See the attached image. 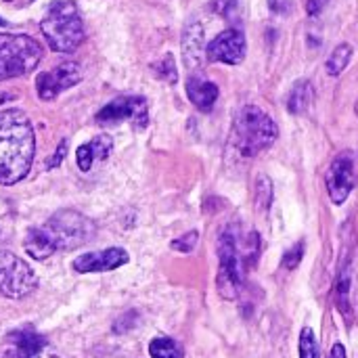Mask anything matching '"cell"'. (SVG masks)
<instances>
[{
	"label": "cell",
	"mask_w": 358,
	"mask_h": 358,
	"mask_svg": "<svg viewBox=\"0 0 358 358\" xmlns=\"http://www.w3.org/2000/svg\"><path fill=\"white\" fill-rule=\"evenodd\" d=\"M36 134L21 109L0 111V185L23 180L34 164Z\"/></svg>",
	"instance_id": "obj_1"
},
{
	"label": "cell",
	"mask_w": 358,
	"mask_h": 358,
	"mask_svg": "<svg viewBox=\"0 0 358 358\" xmlns=\"http://www.w3.org/2000/svg\"><path fill=\"white\" fill-rule=\"evenodd\" d=\"M40 29L55 52H73L84 40V23L71 0H55L46 8Z\"/></svg>",
	"instance_id": "obj_2"
},
{
	"label": "cell",
	"mask_w": 358,
	"mask_h": 358,
	"mask_svg": "<svg viewBox=\"0 0 358 358\" xmlns=\"http://www.w3.org/2000/svg\"><path fill=\"white\" fill-rule=\"evenodd\" d=\"M277 138V124L262 109L248 105L235 115L233 143L241 155H256Z\"/></svg>",
	"instance_id": "obj_3"
},
{
	"label": "cell",
	"mask_w": 358,
	"mask_h": 358,
	"mask_svg": "<svg viewBox=\"0 0 358 358\" xmlns=\"http://www.w3.org/2000/svg\"><path fill=\"white\" fill-rule=\"evenodd\" d=\"M42 46L25 34H0V82L21 78L38 67Z\"/></svg>",
	"instance_id": "obj_4"
},
{
	"label": "cell",
	"mask_w": 358,
	"mask_h": 358,
	"mask_svg": "<svg viewBox=\"0 0 358 358\" xmlns=\"http://www.w3.org/2000/svg\"><path fill=\"white\" fill-rule=\"evenodd\" d=\"M44 229L55 241L57 250H76L88 243L94 235V224L90 222V218L82 216L76 210H59L50 216Z\"/></svg>",
	"instance_id": "obj_5"
},
{
	"label": "cell",
	"mask_w": 358,
	"mask_h": 358,
	"mask_svg": "<svg viewBox=\"0 0 358 358\" xmlns=\"http://www.w3.org/2000/svg\"><path fill=\"white\" fill-rule=\"evenodd\" d=\"M38 285V277L31 266L13 252H0V296L19 300L31 294Z\"/></svg>",
	"instance_id": "obj_6"
},
{
	"label": "cell",
	"mask_w": 358,
	"mask_h": 358,
	"mask_svg": "<svg viewBox=\"0 0 358 358\" xmlns=\"http://www.w3.org/2000/svg\"><path fill=\"white\" fill-rule=\"evenodd\" d=\"M80 80H82L80 65L73 61H65V63L57 65L55 69L40 73L36 78V90L42 101H52V99H57V94L76 86Z\"/></svg>",
	"instance_id": "obj_7"
},
{
	"label": "cell",
	"mask_w": 358,
	"mask_h": 358,
	"mask_svg": "<svg viewBox=\"0 0 358 358\" xmlns=\"http://www.w3.org/2000/svg\"><path fill=\"white\" fill-rule=\"evenodd\" d=\"M124 120H132L136 128H145L149 122L147 101L143 96H120L96 113L99 124H117Z\"/></svg>",
	"instance_id": "obj_8"
},
{
	"label": "cell",
	"mask_w": 358,
	"mask_h": 358,
	"mask_svg": "<svg viewBox=\"0 0 358 358\" xmlns=\"http://www.w3.org/2000/svg\"><path fill=\"white\" fill-rule=\"evenodd\" d=\"M218 254H220V275H218L220 294L224 298H235L237 289L241 285V268H239L235 241H233V237L229 233L220 237Z\"/></svg>",
	"instance_id": "obj_9"
},
{
	"label": "cell",
	"mask_w": 358,
	"mask_h": 358,
	"mask_svg": "<svg viewBox=\"0 0 358 358\" xmlns=\"http://www.w3.org/2000/svg\"><path fill=\"white\" fill-rule=\"evenodd\" d=\"M245 57V36L239 29H227L218 34L206 48V59L214 63L237 65Z\"/></svg>",
	"instance_id": "obj_10"
},
{
	"label": "cell",
	"mask_w": 358,
	"mask_h": 358,
	"mask_svg": "<svg viewBox=\"0 0 358 358\" xmlns=\"http://www.w3.org/2000/svg\"><path fill=\"white\" fill-rule=\"evenodd\" d=\"M128 252L122 248H109L103 252H90V254H82L73 260V271L78 273H107V271H115L120 266H124L128 262Z\"/></svg>",
	"instance_id": "obj_11"
},
{
	"label": "cell",
	"mask_w": 358,
	"mask_h": 358,
	"mask_svg": "<svg viewBox=\"0 0 358 358\" xmlns=\"http://www.w3.org/2000/svg\"><path fill=\"white\" fill-rule=\"evenodd\" d=\"M355 187V170L350 157H338L327 172V191L334 203H344Z\"/></svg>",
	"instance_id": "obj_12"
},
{
	"label": "cell",
	"mask_w": 358,
	"mask_h": 358,
	"mask_svg": "<svg viewBox=\"0 0 358 358\" xmlns=\"http://www.w3.org/2000/svg\"><path fill=\"white\" fill-rule=\"evenodd\" d=\"M15 358H44L48 352V342L34 329H19L10 336Z\"/></svg>",
	"instance_id": "obj_13"
},
{
	"label": "cell",
	"mask_w": 358,
	"mask_h": 358,
	"mask_svg": "<svg viewBox=\"0 0 358 358\" xmlns=\"http://www.w3.org/2000/svg\"><path fill=\"white\" fill-rule=\"evenodd\" d=\"M206 42H203V27L199 23H191L187 25L185 34H182V57H185V65L189 69H197L203 59H206Z\"/></svg>",
	"instance_id": "obj_14"
},
{
	"label": "cell",
	"mask_w": 358,
	"mask_h": 358,
	"mask_svg": "<svg viewBox=\"0 0 358 358\" xmlns=\"http://www.w3.org/2000/svg\"><path fill=\"white\" fill-rule=\"evenodd\" d=\"M111 149H113V141H111L109 134H99V136H94L88 145L78 147V153H76L78 168H80L82 172H88L96 159H99V162L107 159V155L111 153Z\"/></svg>",
	"instance_id": "obj_15"
},
{
	"label": "cell",
	"mask_w": 358,
	"mask_h": 358,
	"mask_svg": "<svg viewBox=\"0 0 358 358\" xmlns=\"http://www.w3.org/2000/svg\"><path fill=\"white\" fill-rule=\"evenodd\" d=\"M187 94H189L191 103H193L197 109L210 111V109L214 107L216 99H218V88H216L214 82H208V80H203V78H199V76H193V78H189V82H187Z\"/></svg>",
	"instance_id": "obj_16"
},
{
	"label": "cell",
	"mask_w": 358,
	"mask_h": 358,
	"mask_svg": "<svg viewBox=\"0 0 358 358\" xmlns=\"http://www.w3.org/2000/svg\"><path fill=\"white\" fill-rule=\"evenodd\" d=\"M23 248L34 260H46L57 252V245H55V241L50 239V235L46 233L44 227L31 229L27 233L25 241H23Z\"/></svg>",
	"instance_id": "obj_17"
},
{
	"label": "cell",
	"mask_w": 358,
	"mask_h": 358,
	"mask_svg": "<svg viewBox=\"0 0 358 358\" xmlns=\"http://www.w3.org/2000/svg\"><path fill=\"white\" fill-rule=\"evenodd\" d=\"M310 105H313V86H310V82L302 80L292 88L287 107L292 113H304Z\"/></svg>",
	"instance_id": "obj_18"
},
{
	"label": "cell",
	"mask_w": 358,
	"mask_h": 358,
	"mask_svg": "<svg viewBox=\"0 0 358 358\" xmlns=\"http://www.w3.org/2000/svg\"><path fill=\"white\" fill-rule=\"evenodd\" d=\"M149 355L151 358H182V348L178 342H174L172 338H155L149 344Z\"/></svg>",
	"instance_id": "obj_19"
},
{
	"label": "cell",
	"mask_w": 358,
	"mask_h": 358,
	"mask_svg": "<svg viewBox=\"0 0 358 358\" xmlns=\"http://www.w3.org/2000/svg\"><path fill=\"white\" fill-rule=\"evenodd\" d=\"M350 55H352L350 44H340V46L331 52V57H329V61H327V71H329L331 76H340V73L346 69V65H348V61H350Z\"/></svg>",
	"instance_id": "obj_20"
},
{
	"label": "cell",
	"mask_w": 358,
	"mask_h": 358,
	"mask_svg": "<svg viewBox=\"0 0 358 358\" xmlns=\"http://www.w3.org/2000/svg\"><path fill=\"white\" fill-rule=\"evenodd\" d=\"M300 358H319L315 334L308 327L302 329V336H300Z\"/></svg>",
	"instance_id": "obj_21"
},
{
	"label": "cell",
	"mask_w": 358,
	"mask_h": 358,
	"mask_svg": "<svg viewBox=\"0 0 358 358\" xmlns=\"http://www.w3.org/2000/svg\"><path fill=\"white\" fill-rule=\"evenodd\" d=\"M214 13H218L224 19H233L237 15V0H212Z\"/></svg>",
	"instance_id": "obj_22"
},
{
	"label": "cell",
	"mask_w": 358,
	"mask_h": 358,
	"mask_svg": "<svg viewBox=\"0 0 358 358\" xmlns=\"http://www.w3.org/2000/svg\"><path fill=\"white\" fill-rule=\"evenodd\" d=\"M155 69H157V73H159L162 78H166L168 82H176V67H174V61H172L170 55H168L164 61H159V63L155 65Z\"/></svg>",
	"instance_id": "obj_23"
},
{
	"label": "cell",
	"mask_w": 358,
	"mask_h": 358,
	"mask_svg": "<svg viewBox=\"0 0 358 358\" xmlns=\"http://www.w3.org/2000/svg\"><path fill=\"white\" fill-rule=\"evenodd\" d=\"M195 243H197V233L193 231V233H187V235H182L180 239L172 241V248L187 254V252H191V250L195 248Z\"/></svg>",
	"instance_id": "obj_24"
},
{
	"label": "cell",
	"mask_w": 358,
	"mask_h": 358,
	"mask_svg": "<svg viewBox=\"0 0 358 358\" xmlns=\"http://www.w3.org/2000/svg\"><path fill=\"white\" fill-rule=\"evenodd\" d=\"M302 254H304V243H296L294 250H289L285 260H283L285 268H296L300 264V260H302Z\"/></svg>",
	"instance_id": "obj_25"
},
{
	"label": "cell",
	"mask_w": 358,
	"mask_h": 358,
	"mask_svg": "<svg viewBox=\"0 0 358 358\" xmlns=\"http://www.w3.org/2000/svg\"><path fill=\"white\" fill-rule=\"evenodd\" d=\"M65 153H67V141H61L59 147H57V151H55V155H52V159L48 162V168H50V170L59 168L61 162L65 159Z\"/></svg>",
	"instance_id": "obj_26"
},
{
	"label": "cell",
	"mask_w": 358,
	"mask_h": 358,
	"mask_svg": "<svg viewBox=\"0 0 358 358\" xmlns=\"http://www.w3.org/2000/svg\"><path fill=\"white\" fill-rule=\"evenodd\" d=\"M323 6H325V0H308V4H306L310 15H317Z\"/></svg>",
	"instance_id": "obj_27"
},
{
	"label": "cell",
	"mask_w": 358,
	"mask_h": 358,
	"mask_svg": "<svg viewBox=\"0 0 358 358\" xmlns=\"http://www.w3.org/2000/svg\"><path fill=\"white\" fill-rule=\"evenodd\" d=\"M329 358H346V350H344V346L342 344H336L334 346V350H331V355Z\"/></svg>",
	"instance_id": "obj_28"
},
{
	"label": "cell",
	"mask_w": 358,
	"mask_h": 358,
	"mask_svg": "<svg viewBox=\"0 0 358 358\" xmlns=\"http://www.w3.org/2000/svg\"><path fill=\"white\" fill-rule=\"evenodd\" d=\"M287 4H289V0H271V6L279 13H283L287 8Z\"/></svg>",
	"instance_id": "obj_29"
},
{
	"label": "cell",
	"mask_w": 358,
	"mask_h": 358,
	"mask_svg": "<svg viewBox=\"0 0 358 358\" xmlns=\"http://www.w3.org/2000/svg\"><path fill=\"white\" fill-rule=\"evenodd\" d=\"M6 99H10V96H8V94H0V103H2V101H6Z\"/></svg>",
	"instance_id": "obj_30"
},
{
	"label": "cell",
	"mask_w": 358,
	"mask_h": 358,
	"mask_svg": "<svg viewBox=\"0 0 358 358\" xmlns=\"http://www.w3.org/2000/svg\"><path fill=\"white\" fill-rule=\"evenodd\" d=\"M0 25H4V21H2V19H0Z\"/></svg>",
	"instance_id": "obj_31"
},
{
	"label": "cell",
	"mask_w": 358,
	"mask_h": 358,
	"mask_svg": "<svg viewBox=\"0 0 358 358\" xmlns=\"http://www.w3.org/2000/svg\"><path fill=\"white\" fill-rule=\"evenodd\" d=\"M357 113H358V103H357Z\"/></svg>",
	"instance_id": "obj_32"
}]
</instances>
